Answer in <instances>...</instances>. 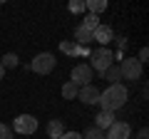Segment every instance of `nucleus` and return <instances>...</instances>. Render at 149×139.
Returning a JSON list of instances; mask_svg holds the SVG:
<instances>
[{"instance_id":"19","label":"nucleus","mask_w":149,"mask_h":139,"mask_svg":"<svg viewBox=\"0 0 149 139\" xmlns=\"http://www.w3.org/2000/svg\"><path fill=\"white\" fill-rule=\"evenodd\" d=\"M82 139H104V132H100L97 127H90L85 134H82Z\"/></svg>"},{"instance_id":"8","label":"nucleus","mask_w":149,"mask_h":139,"mask_svg":"<svg viewBox=\"0 0 149 139\" xmlns=\"http://www.w3.org/2000/svg\"><path fill=\"white\" fill-rule=\"evenodd\" d=\"M92 40H95V42H100V47H107V45L114 40V30H112L109 25H100L95 32H92Z\"/></svg>"},{"instance_id":"7","label":"nucleus","mask_w":149,"mask_h":139,"mask_svg":"<svg viewBox=\"0 0 149 139\" xmlns=\"http://www.w3.org/2000/svg\"><path fill=\"white\" fill-rule=\"evenodd\" d=\"M129 134H132V129H129L127 122H114L109 129H107L104 139H129Z\"/></svg>"},{"instance_id":"11","label":"nucleus","mask_w":149,"mask_h":139,"mask_svg":"<svg viewBox=\"0 0 149 139\" xmlns=\"http://www.w3.org/2000/svg\"><path fill=\"white\" fill-rule=\"evenodd\" d=\"M112 124H114V112H100V114L95 117V127L100 129V132L109 129Z\"/></svg>"},{"instance_id":"25","label":"nucleus","mask_w":149,"mask_h":139,"mask_svg":"<svg viewBox=\"0 0 149 139\" xmlns=\"http://www.w3.org/2000/svg\"><path fill=\"white\" fill-rule=\"evenodd\" d=\"M3 77H5V70H3V65H0V82H3Z\"/></svg>"},{"instance_id":"21","label":"nucleus","mask_w":149,"mask_h":139,"mask_svg":"<svg viewBox=\"0 0 149 139\" xmlns=\"http://www.w3.org/2000/svg\"><path fill=\"white\" fill-rule=\"evenodd\" d=\"M0 139H13V129L8 124H0Z\"/></svg>"},{"instance_id":"12","label":"nucleus","mask_w":149,"mask_h":139,"mask_svg":"<svg viewBox=\"0 0 149 139\" xmlns=\"http://www.w3.org/2000/svg\"><path fill=\"white\" fill-rule=\"evenodd\" d=\"M62 132H65L62 119H50V122H47V137L50 139H60V137H62Z\"/></svg>"},{"instance_id":"22","label":"nucleus","mask_w":149,"mask_h":139,"mask_svg":"<svg viewBox=\"0 0 149 139\" xmlns=\"http://www.w3.org/2000/svg\"><path fill=\"white\" fill-rule=\"evenodd\" d=\"M137 60H139V65H144V62L149 60V50L142 47V50H139V55H137Z\"/></svg>"},{"instance_id":"23","label":"nucleus","mask_w":149,"mask_h":139,"mask_svg":"<svg viewBox=\"0 0 149 139\" xmlns=\"http://www.w3.org/2000/svg\"><path fill=\"white\" fill-rule=\"evenodd\" d=\"M60 139H82V134L80 132H62V137Z\"/></svg>"},{"instance_id":"9","label":"nucleus","mask_w":149,"mask_h":139,"mask_svg":"<svg viewBox=\"0 0 149 139\" xmlns=\"http://www.w3.org/2000/svg\"><path fill=\"white\" fill-rule=\"evenodd\" d=\"M77 99H82L85 104H97V102H100V90H97L95 85H85L77 92Z\"/></svg>"},{"instance_id":"5","label":"nucleus","mask_w":149,"mask_h":139,"mask_svg":"<svg viewBox=\"0 0 149 139\" xmlns=\"http://www.w3.org/2000/svg\"><path fill=\"white\" fill-rule=\"evenodd\" d=\"M10 129H15V134L30 137V134L37 132V119L32 117V114H17V117L13 119V127Z\"/></svg>"},{"instance_id":"13","label":"nucleus","mask_w":149,"mask_h":139,"mask_svg":"<svg viewBox=\"0 0 149 139\" xmlns=\"http://www.w3.org/2000/svg\"><path fill=\"white\" fill-rule=\"evenodd\" d=\"M102 77H104L109 85H119V80H122V75H119V65H109V67L102 72Z\"/></svg>"},{"instance_id":"3","label":"nucleus","mask_w":149,"mask_h":139,"mask_svg":"<svg viewBox=\"0 0 149 139\" xmlns=\"http://www.w3.org/2000/svg\"><path fill=\"white\" fill-rule=\"evenodd\" d=\"M55 65H57V60H55L52 52H40V55L32 57L30 70L35 72V75H50V72L55 70Z\"/></svg>"},{"instance_id":"17","label":"nucleus","mask_w":149,"mask_h":139,"mask_svg":"<svg viewBox=\"0 0 149 139\" xmlns=\"http://www.w3.org/2000/svg\"><path fill=\"white\" fill-rule=\"evenodd\" d=\"M17 62H20V60H17V55L15 52H5L3 55V70H10V67H17Z\"/></svg>"},{"instance_id":"24","label":"nucleus","mask_w":149,"mask_h":139,"mask_svg":"<svg viewBox=\"0 0 149 139\" xmlns=\"http://www.w3.org/2000/svg\"><path fill=\"white\" fill-rule=\"evenodd\" d=\"M137 139H149V132H147V129H139V134H137Z\"/></svg>"},{"instance_id":"6","label":"nucleus","mask_w":149,"mask_h":139,"mask_svg":"<svg viewBox=\"0 0 149 139\" xmlns=\"http://www.w3.org/2000/svg\"><path fill=\"white\" fill-rule=\"evenodd\" d=\"M119 75L124 77V80H139L142 77V65H139L137 57H127L122 60V65H119Z\"/></svg>"},{"instance_id":"16","label":"nucleus","mask_w":149,"mask_h":139,"mask_svg":"<svg viewBox=\"0 0 149 139\" xmlns=\"http://www.w3.org/2000/svg\"><path fill=\"white\" fill-rule=\"evenodd\" d=\"M77 92H80V87H74L72 82H65L62 85V97L65 99H77Z\"/></svg>"},{"instance_id":"14","label":"nucleus","mask_w":149,"mask_h":139,"mask_svg":"<svg viewBox=\"0 0 149 139\" xmlns=\"http://www.w3.org/2000/svg\"><path fill=\"white\" fill-rule=\"evenodd\" d=\"M85 10H90L92 15H100V13L107 10V0H87V3H85Z\"/></svg>"},{"instance_id":"15","label":"nucleus","mask_w":149,"mask_h":139,"mask_svg":"<svg viewBox=\"0 0 149 139\" xmlns=\"http://www.w3.org/2000/svg\"><path fill=\"white\" fill-rule=\"evenodd\" d=\"M80 25H82V27H87L90 32H95L97 27L102 25V22H100V15H92V13H90V15H85V20H82Z\"/></svg>"},{"instance_id":"20","label":"nucleus","mask_w":149,"mask_h":139,"mask_svg":"<svg viewBox=\"0 0 149 139\" xmlns=\"http://www.w3.org/2000/svg\"><path fill=\"white\" fill-rule=\"evenodd\" d=\"M67 10L70 13H82L85 10V3H82V0H72V3L67 5Z\"/></svg>"},{"instance_id":"10","label":"nucleus","mask_w":149,"mask_h":139,"mask_svg":"<svg viewBox=\"0 0 149 139\" xmlns=\"http://www.w3.org/2000/svg\"><path fill=\"white\" fill-rule=\"evenodd\" d=\"M95 40H92V32L87 30V27L77 25L74 27V45H80V47H87V45H92Z\"/></svg>"},{"instance_id":"1","label":"nucleus","mask_w":149,"mask_h":139,"mask_svg":"<svg viewBox=\"0 0 149 139\" xmlns=\"http://www.w3.org/2000/svg\"><path fill=\"white\" fill-rule=\"evenodd\" d=\"M127 99H129V92L119 82V85H109L104 92H100V102L97 104L102 107V112H117V109H122L127 104Z\"/></svg>"},{"instance_id":"2","label":"nucleus","mask_w":149,"mask_h":139,"mask_svg":"<svg viewBox=\"0 0 149 139\" xmlns=\"http://www.w3.org/2000/svg\"><path fill=\"white\" fill-rule=\"evenodd\" d=\"M109 65H114V52H112L109 47H97L95 52L90 55V67H92V72H104Z\"/></svg>"},{"instance_id":"4","label":"nucleus","mask_w":149,"mask_h":139,"mask_svg":"<svg viewBox=\"0 0 149 139\" xmlns=\"http://www.w3.org/2000/svg\"><path fill=\"white\" fill-rule=\"evenodd\" d=\"M92 77H95V72H92V67L87 62H80L74 65L72 72H70V82H72L74 87H85V85H92Z\"/></svg>"},{"instance_id":"18","label":"nucleus","mask_w":149,"mask_h":139,"mask_svg":"<svg viewBox=\"0 0 149 139\" xmlns=\"http://www.w3.org/2000/svg\"><path fill=\"white\" fill-rule=\"evenodd\" d=\"M60 50H62L65 55H80L82 52V47H80V45H74V42H62Z\"/></svg>"}]
</instances>
